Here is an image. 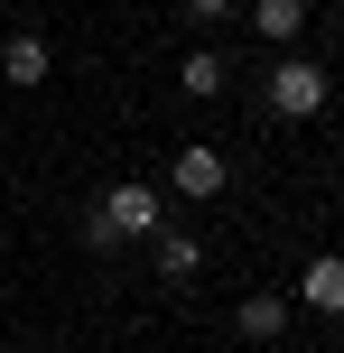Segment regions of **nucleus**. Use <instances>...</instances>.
Segmentation results:
<instances>
[{"label":"nucleus","instance_id":"nucleus-2","mask_svg":"<svg viewBox=\"0 0 344 353\" xmlns=\"http://www.w3.org/2000/svg\"><path fill=\"white\" fill-rule=\"evenodd\" d=\"M159 214H168V195H159V186H140V176L103 195V223L121 232V242H130V232H159Z\"/></svg>","mask_w":344,"mask_h":353},{"label":"nucleus","instance_id":"nucleus-4","mask_svg":"<svg viewBox=\"0 0 344 353\" xmlns=\"http://www.w3.org/2000/svg\"><path fill=\"white\" fill-rule=\"evenodd\" d=\"M177 195H223V159L214 149H177Z\"/></svg>","mask_w":344,"mask_h":353},{"label":"nucleus","instance_id":"nucleus-7","mask_svg":"<svg viewBox=\"0 0 344 353\" xmlns=\"http://www.w3.org/2000/svg\"><path fill=\"white\" fill-rule=\"evenodd\" d=\"M279 325H289V307H279V298H242V335H252V344H270Z\"/></svg>","mask_w":344,"mask_h":353},{"label":"nucleus","instance_id":"nucleus-8","mask_svg":"<svg viewBox=\"0 0 344 353\" xmlns=\"http://www.w3.org/2000/svg\"><path fill=\"white\" fill-rule=\"evenodd\" d=\"M196 261H205V251L186 242V232H159V270H168V279H196Z\"/></svg>","mask_w":344,"mask_h":353},{"label":"nucleus","instance_id":"nucleus-9","mask_svg":"<svg viewBox=\"0 0 344 353\" xmlns=\"http://www.w3.org/2000/svg\"><path fill=\"white\" fill-rule=\"evenodd\" d=\"M177 74H186V93H223V56H186Z\"/></svg>","mask_w":344,"mask_h":353},{"label":"nucleus","instance_id":"nucleus-3","mask_svg":"<svg viewBox=\"0 0 344 353\" xmlns=\"http://www.w3.org/2000/svg\"><path fill=\"white\" fill-rule=\"evenodd\" d=\"M298 298H307L316 316H344V251H316L307 279H298Z\"/></svg>","mask_w":344,"mask_h":353},{"label":"nucleus","instance_id":"nucleus-1","mask_svg":"<svg viewBox=\"0 0 344 353\" xmlns=\"http://www.w3.org/2000/svg\"><path fill=\"white\" fill-rule=\"evenodd\" d=\"M270 112L279 121H316L326 112V65L316 56H279L270 65Z\"/></svg>","mask_w":344,"mask_h":353},{"label":"nucleus","instance_id":"nucleus-5","mask_svg":"<svg viewBox=\"0 0 344 353\" xmlns=\"http://www.w3.org/2000/svg\"><path fill=\"white\" fill-rule=\"evenodd\" d=\"M252 19H261V37H270V47H289V37L307 28V0H252Z\"/></svg>","mask_w":344,"mask_h":353},{"label":"nucleus","instance_id":"nucleus-6","mask_svg":"<svg viewBox=\"0 0 344 353\" xmlns=\"http://www.w3.org/2000/svg\"><path fill=\"white\" fill-rule=\"evenodd\" d=\"M0 74H10L19 93H28V84H47V47H37V37H10V47H0Z\"/></svg>","mask_w":344,"mask_h":353},{"label":"nucleus","instance_id":"nucleus-10","mask_svg":"<svg viewBox=\"0 0 344 353\" xmlns=\"http://www.w3.org/2000/svg\"><path fill=\"white\" fill-rule=\"evenodd\" d=\"M186 10H196V19H223V10H233V0H186Z\"/></svg>","mask_w":344,"mask_h":353}]
</instances>
